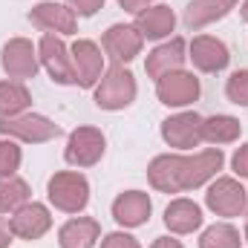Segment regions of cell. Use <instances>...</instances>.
Returning <instances> with one entry per match:
<instances>
[{
	"instance_id": "cell-1",
	"label": "cell",
	"mask_w": 248,
	"mask_h": 248,
	"mask_svg": "<svg viewBox=\"0 0 248 248\" xmlns=\"http://www.w3.org/2000/svg\"><path fill=\"white\" fill-rule=\"evenodd\" d=\"M46 196L63 214H81L87 208V202H90V182H87L84 173L58 170L46 185Z\"/></svg>"
},
{
	"instance_id": "cell-2",
	"label": "cell",
	"mask_w": 248,
	"mask_h": 248,
	"mask_svg": "<svg viewBox=\"0 0 248 248\" xmlns=\"http://www.w3.org/2000/svg\"><path fill=\"white\" fill-rule=\"evenodd\" d=\"M0 136L17 139L26 144H44L61 136V127L38 113H20V116H0Z\"/></svg>"
},
{
	"instance_id": "cell-3",
	"label": "cell",
	"mask_w": 248,
	"mask_h": 248,
	"mask_svg": "<svg viewBox=\"0 0 248 248\" xmlns=\"http://www.w3.org/2000/svg\"><path fill=\"white\" fill-rule=\"evenodd\" d=\"M136 98V78L130 69L113 63L95 84V104L101 110H124Z\"/></svg>"
},
{
	"instance_id": "cell-4",
	"label": "cell",
	"mask_w": 248,
	"mask_h": 248,
	"mask_svg": "<svg viewBox=\"0 0 248 248\" xmlns=\"http://www.w3.org/2000/svg\"><path fill=\"white\" fill-rule=\"evenodd\" d=\"M205 205L217 214V217H225V219H234V217H243L248 211V190L237 179L231 176H217L208 193H205Z\"/></svg>"
},
{
	"instance_id": "cell-5",
	"label": "cell",
	"mask_w": 248,
	"mask_h": 248,
	"mask_svg": "<svg viewBox=\"0 0 248 248\" xmlns=\"http://www.w3.org/2000/svg\"><path fill=\"white\" fill-rule=\"evenodd\" d=\"M104 147H107V139H104V133L98 127H78V130L69 133L63 159L72 168H93V165L101 162Z\"/></svg>"
},
{
	"instance_id": "cell-6",
	"label": "cell",
	"mask_w": 248,
	"mask_h": 248,
	"mask_svg": "<svg viewBox=\"0 0 248 248\" xmlns=\"http://www.w3.org/2000/svg\"><path fill=\"white\" fill-rule=\"evenodd\" d=\"M0 66L12 81H26L35 78L41 69V58H38V46H32V41L26 38H12L3 52H0Z\"/></svg>"
},
{
	"instance_id": "cell-7",
	"label": "cell",
	"mask_w": 248,
	"mask_h": 248,
	"mask_svg": "<svg viewBox=\"0 0 248 248\" xmlns=\"http://www.w3.org/2000/svg\"><path fill=\"white\" fill-rule=\"evenodd\" d=\"M69 58H72V72H75V84L84 87V90H93L101 75L107 72L104 69V55H101V46L93 44V41H75L69 46Z\"/></svg>"
},
{
	"instance_id": "cell-8",
	"label": "cell",
	"mask_w": 248,
	"mask_h": 248,
	"mask_svg": "<svg viewBox=\"0 0 248 248\" xmlns=\"http://www.w3.org/2000/svg\"><path fill=\"white\" fill-rule=\"evenodd\" d=\"M156 95L165 107H187L199 98V78L185 69H173L156 81Z\"/></svg>"
},
{
	"instance_id": "cell-9",
	"label": "cell",
	"mask_w": 248,
	"mask_h": 248,
	"mask_svg": "<svg viewBox=\"0 0 248 248\" xmlns=\"http://www.w3.org/2000/svg\"><path fill=\"white\" fill-rule=\"evenodd\" d=\"M38 58L41 66L49 72V78L61 87L75 84V72H72V58H69V49L58 35H44L41 44H38Z\"/></svg>"
},
{
	"instance_id": "cell-10",
	"label": "cell",
	"mask_w": 248,
	"mask_h": 248,
	"mask_svg": "<svg viewBox=\"0 0 248 248\" xmlns=\"http://www.w3.org/2000/svg\"><path fill=\"white\" fill-rule=\"evenodd\" d=\"M101 46H104V52L113 58V63H130L136 55H141V46H144V38H141V32L136 29V26H130V23H113L107 32H104V38H101Z\"/></svg>"
},
{
	"instance_id": "cell-11",
	"label": "cell",
	"mask_w": 248,
	"mask_h": 248,
	"mask_svg": "<svg viewBox=\"0 0 248 248\" xmlns=\"http://www.w3.org/2000/svg\"><path fill=\"white\" fill-rule=\"evenodd\" d=\"M225 165V156L219 147H208V150H199L193 156H185V165H182V190H193V187H202L205 182L217 179V173L222 170Z\"/></svg>"
},
{
	"instance_id": "cell-12",
	"label": "cell",
	"mask_w": 248,
	"mask_h": 248,
	"mask_svg": "<svg viewBox=\"0 0 248 248\" xmlns=\"http://www.w3.org/2000/svg\"><path fill=\"white\" fill-rule=\"evenodd\" d=\"M29 23L38 26L41 32H46V35H72L78 29L75 12L63 3H55V0H44V3L32 6Z\"/></svg>"
},
{
	"instance_id": "cell-13",
	"label": "cell",
	"mask_w": 248,
	"mask_h": 248,
	"mask_svg": "<svg viewBox=\"0 0 248 248\" xmlns=\"http://www.w3.org/2000/svg\"><path fill=\"white\" fill-rule=\"evenodd\" d=\"M202 116L199 113H179L162 122V139L176 150H193L202 144Z\"/></svg>"
},
{
	"instance_id": "cell-14",
	"label": "cell",
	"mask_w": 248,
	"mask_h": 248,
	"mask_svg": "<svg viewBox=\"0 0 248 248\" xmlns=\"http://www.w3.org/2000/svg\"><path fill=\"white\" fill-rule=\"evenodd\" d=\"M9 225H12V234L20 237V240H41L49 228H52V214L46 205L41 202H26L23 208H17L12 217H9Z\"/></svg>"
},
{
	"instance_id": "cell-15",
	"label": "cell",
	"mask_w": 248,
	"mask_h": 248,
	"mask_svg": "<svg viewBox=\"0 0 248 248\" xmlns=\"http://www.w3.org/2000/svg\"><path fill=\"white\" fill-rule=\"evenodd\" d=\"M187 58L199 72H222L228 66V61H231L228 46L219 38H211V35L193 38L190 46H187Z\"/></svg>"
},
{
	"instance_id": "cell-16",
	"label": "cell",
	"mask_w": 248,
	"mask_h": 248,
	"mask_svg": "<svg viewBox=\"0 0 248 248\" xmlns=\"http://www.w3.org/2000/svg\"><path fill=\"white\" fill-rule=\"evenodd\" d=\"M150 196L144 190H124L113 202V219L124 228H139L150 219Z\"/></svg>"
},
{
	"instance_id": "cell-17",
	"label": "cell",
	"mask_w": 248,
	"mask_h": 248,
	"mask_svg": "<svg viewBox=\"0 0 248 248\" xmlns=\"http://www.w3.org/2000/svg\"><path fill=\"white\" fill-rule=\"evenodd\" d=\"M182 162H185V156H179V153L156 156L147 168L150 185L162 193H182Z\"/></svg>"
},
{
	"instance_id": "cell-18",
	"label": "cell",
	"mask_w": 248,
	"mask_h": 248,
	"mask_svg": "<svg viewBox=\"0 0 248 248\" xmlns=\"http://www.w3.org/2000/svg\"><path fill=\"white\" fill-rule=\"evenodd\" d=\"M187 61V46L182 38H170V41H165V44H159L150 55H147V61H144V69H147V75L150 78H162V75H168V72H173V69H182Z\"/></svg>"
},
{
	"instance_id": "cell-19",
	"label": "cell",
	"mask_w": 248,
	"mask_h": 248,
	"mask_svg": "<svg viewBox=\"0 0 248 248\" xmlns=\"http://www.w3.org/2000/svg\"><path fill=\"white\" fill-rule=\"evenodd\" d=\"M133 26L141 32L144 41H162V38H170V32L176 26V15L170 6L156 3V6H147L144 12H139Z\"/></svg>"
},
{
	"instance_id": "cell-20",
	"label": "cell",
	"mask_w": 248,
	"mask_h": 248,
	"mask_svg": "<svg viewBox=\"0 0 248 248\" xmlns=\"http://www.w3.org/2000/svg\"><path fill=\"white\" fill-rule=\"evenodd\" d=\"M101 237V225L93 217H72L58 231L61 248H93Z\"/></svg>"
},
{
	"instance_id": "cell-21",
	"label": "cell",
	"mask_w": 248,
	"mask_h": 248,
	"mask_svg": "<svg viewBox=\"0 0 248 248\" xmlns=\"http://www.w3.org/2000/svg\"><path fill=\"white\" fill-rule=\"evenodd\" d=\"M165 225L173 234H193L196 228H202V208L193 199H173L165 208Z\"/></svg>"
},
{
	"instance_id": "cell-22",
	"label": "cell",
	"mask_w": 248,
	"mask_h": 248,
	"mask_svg": "<svg viewBox=\"0 0 248 248\" xmlns=\"http://www.w3.org/2000/svg\"><path fill=\"white\" fill-rule=\"evenodd\" d=\"M240 0H190L185 9V26L190 32L214 23V20H222Z\"/></svg>"
},
{
	"instance_id": "cell-23",
	"label": "cell",
	"mask_w": 248,
	"mask_h": 248,
	"mask_svg": "<svg viewBox=\"0 0 248 248\" xmlns=\"http://www.w3.org/2000/svg\"><path fill=\"white\" fill-rule=\"evenodd\" d=\"M240 133H243V124L234 116H211V119L202 122V141H208L214 147L237 141Z\"/></svg>"
},
{
	"instance_id": "cell-24",
	"label": "cell",
	"mask_w": 248,
	"mask_h": 248,
	"mask_svg": "<svg viewBox=\"0 0 248 248\" xmlns=\"http://www.w3.org/2000/svg\"><path fill=\"white\" fill-rule=\"evenodd\" d=\"M29 104L32 95L23 87V81H0V116H20L29 110Z\"/></svg>"
},
{
	"instance_id": "cell-25",
	"label": "cell",
	"mask_w": 248,
	"mask_h": 248,
	"mask_svg": "<svg viewBox=\"0 0 248 248\" xmlns=\"http://www.w3.org/2000/svg\"><path fill=\"white\" fill-rule=\"evenodd\" d=\"M29 185L20 176H0V214H15L29 202Z\"/></svg>"
},
{
	"instance_id": "cell-26",
	"label": "cell",
	"mask_w": 248,
	"mask_h": 248,
	"mask_svg": "<svg viewBox=\"0 0 248 248\" xmlns=\"http://www.w3.org/2000/svg\"><path fill=\"white\" fill-rule=\"evenodd\" d=\"M240 246H243V237L228 222H217V225L205 228V234L199 237V248H240Z\"/></svg>"
},
{
	"instance_id": "cell-27",
	"label": "cell",
	"mask_w": 248,
	"mask_h": 248,
	"mask_svg": "<svg viewBox=\"0 0 248 248\" xmlns=\"http://www.w3.org/2000/svg\"><path fill=\"white\" fill-rule=\"evenodd\" d=\"M20 159H23V153L15 144V139L3 136L0 139V176H15L17 168H20Z\"/></svg>"
},
{
	"instance_id": "cell-28",
	"label": "cell",
	"mask_w": 248,
	"mask_h": 248,
	"mask_svg": "<svg viewBox=\"0 0 248 248\" xmlns=\"http://www.w3.org/2000/svg\"><path fill=\"white\" fill-rule=\"evenodd\" d=\"M225 95L231 104L237 107H248V69H237L228 84H225Z\"/></svg>"
},
{
	"instance_id": "cell-29",
	"label": "cell",
	"mask_w": 248,
	"mask_h": 248,
	"mask_svg": "<svg viewBox=\"0 0 248 248\" xmlns=\"http://www.w3.org/2000/svg\"><path fill=\"white\" fill-rule=\"evenodd\" d=\"M101 248H141V246H139L136 237H130L124 231H113V234H107L101 240Z\"/></svg>"
},
{
	"instance_id": "cell-30",
	"label": "cell",
	"mask_w": 248,
	"mask_h": 248,
	"mask_svg": "<svg viewBox=\"0 0 248 248\" xmlns=\"http://www.w3.org/2000/svg\"><path fill=\"white\" fill-rule=\"evenodd\" d=\"M69 3V9L75 12V15H81V17H93L107 0H66Z\"/></svg>"
},
{
	"instance_id": "cell-31",
	"label": "cell",
	"mask_w": 248,
	"mask_h": 248,
	"mask_svg": "<svg viewBox=\"0 0 248 248\" xmlns=\"http://www.w3.org/2000/svg\"><path fill=\"white\" fill-rule=\"evenodd\" d=\"M231 168H234V173H237L240 179H248V144L237 147V153H234V159H231Z\"/></svg>"
},
{
	"instance_id": "cell-32",
	"label": "cell",
	"mask_w": 248,
	"mask_h": 248,
	"mask_svg": "<svg viewBox=\"0 0 248 248\" xmlns=\"http://www.w3.org/2000/svg\"><path fill=\"white\" fill-rule=\"evenodd\" d=\"M122 3L124 12H130V15H139V12H144L147 6H153V0H119Z\"/></svg>"
},
{
	"instance_id": "cell-33",
	"label": "cell",
	"mask_w": 248,
	"mask_h": 248,
	"mask_svg": "<svg viewBox=\"0 0 248 248\" xmlns=\"http://www.w3.org/2000/svg\"><path fill=\"white\" fill-rule=\"evenodd\" d=\"M12 225H9V219L6 217H0V248H9L12 246Z\"/></svg>"
},
{
	"instance_id": "cell-34",
	"label": "cell",
	"mask_w": 248,
	"mask_h": 248,
	"mask_svg": "<svg viewBox=\"0 0 248 248\" xmlns=\"http://www.w3.org/2000/svg\"><path fill=\"white\" fill-rule=\"evenodd\" d=\"M150 248H185V246H182L179 240H173V237H159Z\"/></svg>"
},
{
	"instance_id": "cell-35",
	"label": "cell",
	"mask_w": 248,
	"mask_h": 248,
	"mask_svg": "<svg viewBox=\"0 0 248 248\" xmlns=\"http://www.w3.org/2000/svg\"><path fill=\"white\" fill-rule=\"evenodd\" d=\"M240 17L248 23V0H243V6H240Z\"/></svg>"
},
{
	"instance_id": "cell-36",
	"label": "cell",
	"mask_w": 248,
	"mask_h": 248,
	"mask_svg": "<svg viewBox=\"0 0 248 248\" xmlns=\"http://www.w3.org/2000/svg\"><path fill=\"white\" fill-rule=\"evenodd\" d=\"M246 243H248V222H246Z\"/></svg>"
}]
</instances>
